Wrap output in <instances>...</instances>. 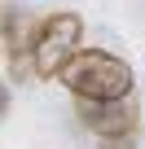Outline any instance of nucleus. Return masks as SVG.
I'll list each match as a JSON object with an SVG mask.
<instances>
[{"mask_svg":"<svg viewBox=\"0 0 145 149\" xmlns=\"http://www.w3.org/2000/svg\"><path fill=\"white\" fill-rule=\"evenodd\" d=\"M62 84L75 92V101H127V92H132V66L123 57H114V53L84 48L66 66Z\"/></svg>","mask_w":145,"mask_h":149,"instance_id":"1","label":"nucleus"},{"mask_svg":"<svg viewBox=\"0 0 145 149\" xmlns=\"http://www.w3.org/2000/svg\"><path fill=\"white\" fill-rule=\"evenodd\" d=\"M84 53V18L79 13H48L40 26H35V40H31V70L40 79H62L66 66Z\"/></svg>","mask_w":145,"mask_h":149,"instance_id":"2","label":"nucleus"},{"mask_svg":"<svg viewBox=\"0 0 145 149\" xmlns=\"http://www.w3.org/2000/svg\"><path fill=\"white\" fill-rule=\"evenodd\" d=\"M75 114L101 140H127L136 132V105L132 101H75Z\"/></svg>","mask_w":145,"mask_h":149,"instance_id":"3","label":"nucleus"}]
</instances>
